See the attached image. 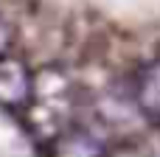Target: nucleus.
<instances>
[{
    "instance_id": "f257e3e1",
    "label": "nucleus",
    "mask_w": 160,
    "mask_h": 157,
    "mask_svg": "<svg viewBox=\"0 0 160 157\" xmlns=\"http://www.w3.org/2000/svg\"><path fill=\"white\" fill-rule=\"evenodd\" d=\"M31 129L48 143L70 129L73 118V87L62 73H42L34 79V96L22 110Z\"/></svg>"
},
{
    "instance_id": "f03ea898",
    "label": "nucleus",
    "mask_w": 160,
    "mask_h": 157,
    "mask_svg": "<svg viewBox=\"0 0 160 157\" xmlns=\"http://www.w3.org/2000/svg\"><path fill=\"white\" fill-rule=\"evenodd\" d=\"M34 73L25 62L14 56H0V107L8 112H22L34 96Z\"/></svg>"
},
{
    "instance_id": "7ed1b4c3",
    "label": "nucleus",
    "mask_w": 160,
    "mask_h": 157,
    "mask_svg": "<svg viewBox=\"0 0 160 157\" xmlns=\"http://www.w3.org/2000/svg\"><path fill=\"white\" fill-rule=\"evenodd\" d=\"M48 157H104V149L93 135L68 129L59 138L48 140Z\"/></svg>"
},
{
    "instance_id": "20e7f679",
    "label": "nucleus",
    "mask_w": 160,
    "mask_h": 157,
    "mask_svg": "<svg viewBox=\"0 0 160 157\" xmlns=\"http://www.w3.org/2000/svg\"><path fill=\"white\" fill-rule=\"evenodd\" d=\"M135 101H138L143 115L160 121V62L149 65L141 73L138 87H135Z\"/></svg>"
},
{
    "instance_id": "39448f33",
    "label": "nucleus",
    "mask_w": 160,
    "mask_h": 157,
    "mask_svg": "<svg viewBox=\"0 0 160 157\" xmlns=\"http://www.w3.org/2000/svg\"><path fill=\"white\" fill-rule=\"evenodd\" d=\"M8 45H11V28H8V22L0 17V56L8 53Z\"/></svg>"
}]
</instances>
